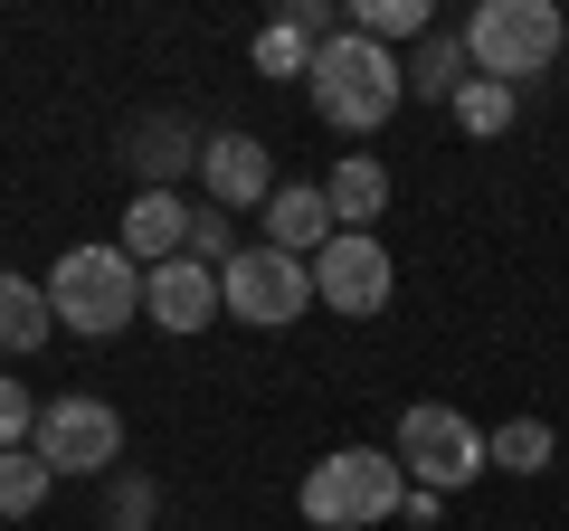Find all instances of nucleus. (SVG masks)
Segmentation results:
<instances>
[{
	"label": "nucleus",
	"instance_id": "obj_16",
	"mask_svg": "<svg viewBox=\"0 0 569 531\" xmlns=\"http://www.w3.org/2000/svg\"><path fill=\"white\" fill-rule=\"evenodd\" d=\"M48 484H58V465H48L39 447H10L0 455V522H29V512L48 503Z\"/></svg>",
	"mask_w": 569,
	"mask_h": 531
},
{
	"label": "nucleus",
	"instance_id": "obj_21",
	"mask_svg": "<svg viewBox=\"0 0 569 531\" xmlns=\"http://www.w3.org/2000/svg\"><path fill=\"white\" fill-rule=\"evenodd\" d=\"M408 86H418V96H447V104H456V86H466V39H427V58L408 67Z\"/></svg>",
	"mask_w": 569,
	"mask_h": 531
},
{
	"label": "nucleus",
	"instance_id": "obj_9",
	"mask_svg": "<svg viewBox=\"0 0 569 531\" xmlns=\"http://www.w3.org/2000/svg\"><path fill=\"white\" fill-rule=\"evenodd\" d=\"M142 313L162 332H209L228 313V294H219V266H200V257H171V266H152L142 275Z\"/></svg>",
	"mask_w": 569,
	"mask_h": 531
},
{
	"label": "nucleus",
	"instance_id": "obj_14",
	"mask_svg": "<svg viewBox=\"0 0 569 531\" xmlns=\"http://www.w3.org/2000/svg\"><path fill=\"white\" fill-rule=\"evenodd\" d=\"M48 332H58L48 285H29V275H10V266H0V351H39Z\"/></svg>",
	"mask_w": 569,
	"mask_h": 531
},
{
	"label": "nucleus",
	"instance_id": "obj_22",
	"mask_svg": "<svg viewBox=\"0 0 569 531\" xmlns=\"http://www.w3.org/2000/svg\"><path fill=\"white\" fill-rule=\"evenodd\" d=\"M29 437H39V399H29L20 380H0V455L29 447Z\"/></svg>",
	"mask_w": 569,
	"mask_h": 531
},
{
	"label": "nucleus",
	"instance_id": "obj_12",
	"mask_svg": "<svg viewBox=\"0 0 569 531\" xmlns=\"http://www.w3.org/2000/svg\"><path fill=\"white\" fill-rule=\"evenodd\" d=\"M342 238L332 228V200H323V181H284L276 200H266V247H284V257H323V247Z\"/></svg>",
	"mask_w": 569,
	"mask_h": 531
},
{
	"label": "nucleus",
	"instance_id": "obj_18",
	"mask_svg": "<svg viewBox=\"0 0 569 531\" xmlns=\"http://www.w3.org/2000/svg\"><path fill=\"white\" fill-rule=\"evenodd\" d=\"M512 104H522V96H512L503 77H466V86H456V123H466V133H503Z\"/></svg>",
	"mask_w": 569,
	"mask_h": 531
},
{
	"label": "nucleus",
	"instance_id": "obj_6",
	"mask_svg": "<svg viewBox=\"0 0 569 531\" xmlns=\"http://www.w3.org/2000/svg\"><path fill=\"white\" fill-rule=\"evenodd\" d=\"M219 294H228V313H238V323L276 332V323H295V313L313 304V266L284 257V247H238V257L219 266Z\"/></svg>",
	"mask_w": 569,
	"mask_h": 531
},
{
	"label": "nucleus",
	"instance_id": "obj_19",
	"mask_svg": "<svg viewBox=\"0 0 569 531\" xmlns=\"http://www.w3.org/2000/svg\"><path fill=\"white\" fill-rule=\"evenodd\" d=\"M493 465H503V474H541V465H550V428H541V418L493 428Z\"/></svg>",
	"mask_w": 569,
	"mask_h": 531
},
{
	"label": "nucleus",
	"instance_id": "obj_7",
	"mask_svg": "<svg viewBox=\"0 0 569 531\" xmlns=\"http://www.w3.org/2000/svg\"><path fill=\"white\" fill-rule=\"evenodd\" d=\"M389 294H399V266H389V247L370 238V228H342V238L313 257V304H332V313H380Z\"/></svg>",
	"mask_w": 569,
	"mask_h": 531
},
{
	"label": "nucleus",
	"instance_id": "obj_1",
	"mask_svg": "<svg viewBox=\"0 0 569 531\" xmlns=\"http://www.w3.org/2000/svg\"><path fill=\"white\" fill-rule=\"evenodd\" d=\"M48 304H58L67 332L114 342V332L142 313V266L123 257V247H67V257L48 266Z\"/></svg>",
	"mask_w": 569,
	"mask_h": 531
},
{
	"label": "nucleus",
	"instance_id": "obj_4",
	"mask_svg": "<svg viewBox=\"0 0 569 531\" xmlns=\"http://www.w3.org/2000/svg\"><path fill=\"white\" fill-rule=\"evenodd\" d=\"M399 465L418 493H456L493 465V437L466 409H447V399H418V409H399Z\"/></svg>",
	"mask_w": 569,
	"mask_h": 531
},
{
	"label": "nucleus",
	"instance_id": "obj_3",
	"mask_svg": "<svg viewBox=\"0 0 569 531\" xmlns=\"http://www.w3.org/2000/svg\"><path fill=\"white\" fill-rule=\"evenodd\" d=\"M399 493H408V465H399V455H380V447H332L323 465L305 474V522L361 531V522H389Z\"/></svg>",
	"mask_w": 569,
	"mask_h": 531
},
{
	"label": "nucleus",
	"instance_id": "obj_13",
	"mask_svg": "<svg viewBox=\"0 0 569 531\" xmlns=\"http://www.w3.org/2000/svg\"><path fill=\"white\" fill-rule=\"evenodd\" d=\"M323 39H332V29H323V10H284V20L257 39V67H266V77H313Z\"/></svg>",
	"mask_w": 569,
	"mask_h": 531
},
{
	"label": "nucleus",
	"instance_id": "obj_20",
	"mask_svg": "<svg viewBox=\"0 0 569 531\" xmlns=\"http://www.w3.org/2000/svg\"><path fill=\"white\" fill-rule=\"evenodd\" d=\"M351 29H361V39H418L427 29V0H361V10H351Z\"/></svg>",
	"mask_w": 569,
	"mask_h": 531
},
{
	"label": "nucleus",
	"instance_id": "obj_11",
	"mask_svg": "<svg viewBox=\"0 0 569 531\" xmlns=\"http://www.w3.org/2000/svg\"><path fill=\"white\" fill-rule=\"evenodd\" d=\"M190 219H200V209H181L171 200V190H142L133 209H123V257L142 266V275H152V266H171V257H190Z\"/></svg>",
	"mask_w": 569,
	"mask_h": 531
},
{
	"label": "nucleus",
	"instance_id": "obj_2",
	"mask_svg": "<svg viewBox=\"0 0 569 531\" xmlns=\"http://www.w3.org/2000/svg\"><path fill=\"white\" fill-rule=\"evenodd\" d=\"M313 104H323V123H342V133H370V123L399 114L408 77L399 58H389L380 39H361V29H342V39H323V58H313Z\"/></svg>",
	"mask_w": 569,
	"mask_h": 531
},
{
	"label": "nucleus",
	"instance_id": "obj_10",
	"mask_svg": "<svg viewBox=\"0 0 569 531\" xmlns=\"http://www.w3.org/2000/svg\"><path fill=\"white\" fill-rule=\"evenodd\" d=\"M200 181H209L219 209H266V200H276V162H266L257 133H219V143L200 152Z\"/></svg>",
	"mask_w": 569,
	"mask_h": 531
},
{
	"label": "nucleus",
	"instance_id": "obj_8",
	"mask_svg": "<svg viewBox=\"0 0 569 531\" xmlns=\"http://www.w3.org/2000/svg\"><path fill=\"white\" fill-rule=\"evenodd\" d=\"M29 447H39L58 474H104L123 455V418L77 389V399H48V409H39V437H29Z\"/></svg>",
	"mask_w": 569,
	"mask_h": 531
},
{
	"label": "nucleus",
	"instance_id": "obj_15",
	"mask_svg": "<svg viewBox=\"0 0 569 531\" xmlns=\"http://www.w3.org/2000/svg\"><path fill=\"white\" fill-rule=\"evenodd\" d=\"M323 200H332V228H370V219H380V209H389V171L351 152V162H332Z\"/></svg>",
	"mask_w": 569,
	"mask_h": 531
},
{
	"label": "nucleus",
	"instance_id": "obj_17",
	"mask_svg": "<svg viewBox=\"0 0 569 531\" xmlns=\"http://www.w3.org/2000/svg\"><path fill=\"white\" fill-rule=\"evenodd\" d=\"M200 152H209V143H190L181 123H142V133H133V162H142V181H152V190H171Z\"/></svg>",
	"mask_w": 569,
	"mask_h": 531
},
{
	"label": "nucleus",
	"instance_id": "obj_5",
	"mask_svg": "<svg viewBox=\"0 0 569 531\" xmlns=\"http://www.w3.org/2000/svg\"><path fill=\"white\" fill-rule=\"evenodd\" d=\"M560 39H569V20L550 10V0H485V10L466 20V58L485 67V77H503V86L541 77V67L560 58Z\"/></svg>",
	"mask_w": 569,
	"mask_h": 531
}]
</instances>
